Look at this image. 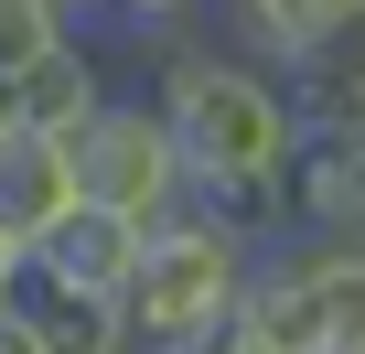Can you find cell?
I'll use <instances>...</instances> for the list:
<instances>
[{
  "label": "cell",
  "mask_w": 365,
  "mask_h": 354,
  "mask_svg": "<svg viewBox=\"0 0 365 354\" xmlns=\"http://www.w3.org/2000/svg\"><path fill=\"white\" fill-rule=\"evenodd\" d=\"M215 354H226V343H215Z\"/></svg>",
  "instance_id": "cell-14"
},
{
  "label": "cell",
  "mask_w": 365,
  "mask_h": 354,
  "mask_svg": "<svg viewBox=\"0 0 365 354\" xmlns=\"http://www.w3.org/2000/svg\"><path fill=\"white\" fill-rule=\"evenodd\" d=\"M22 322H33V343L43 354H129V322H118V301L108 290H76V279H43V269H22Z\"/></svg>",
  "instance_id": "cell-9"
},
{
  "label": "cell",
  "mask_w": 365,
  "mask_h": 354,
  "mask_svg": "<svg viewBox=\"0 0 365 354\" xmlns=\"http://www.w3.org/2000/svg\"><path fill=\"white\" fill-rule=\"evenodd\" d=\"M150 118L172 129V150H182V194L194 183H279V161H290V140H301V118H290V86L258 65V54H237L215 22L205 33H172L161 54H150Z\"/></svg>",
  "instance_id": "cell-1"
},
{
  "label": "cell",
  "mask_w": 365,
  "mask_h": 354,
  "mask_svg": "<svg viewBox=\"0 0 365 354\" xmlns=\"http://www.w3.org/2000/svg\"><path fill=\"white\" fill-rule=\"evenodd\" d=\"M65 161H76V194L108 204V215H129V226H161V215L182 204V150H172V129L150 118V97H129V86L65 140Z\"/></svg>",
  "instance_id": "cell-4"
},
{
  "label": "cell",
  "mask_w": 365,
  "mask_h": 354,
  "mask_svg": "<svg viewBox=\"0 0 365 354\" xmlns=\"http://www.w3.org/2000/svg\"><path fill=\"white\" fill-rule=\"evenodd\" d=\"M322 236H354V247H365V140H344V161H333V204H322Z\"/></svg>",
  "instance_id": "cell-11"
},
{
  "label": "cell",
  "mask_w": 365,
  "mask_h": 354,
  "mask_svg": "<svg viewBox=\"0 0 365 354\" xmlns=\"http://www.w3.org/2000/svg\"><path fill=\"white\" fill-rule=\"evenodd\" d=\"M140 236H150V226H129V215H108V204H86V194H76V204L22 247V269H43V279H76V290H108V301H118V290H129V269H140Z\"/></svg>",
  "instance_id": "cell-6"
},
{
  "label": "cell",
  "mask_w": 365,
  "mask_h": 354,
  "mask_svg": "<svg viewBox=\"0 0 365 354\" xmlns=\"http://www.w3.org/2000/svg\"><path fill=\"white\" fill-rule=\"evenodd\" d=\"M108 97H118V76H108V54H97L86 33H65V43L33 54L22 76H0V118H22V129H43V140H76Z\"/></svg>",
  "instance_id": "cell-5"
},
{
  "label": "cell",
  "mask_w": 365,
  "mask_h": 354,
  "mask_svg": "<svg viewBox=\"0 0 365 354\" xmlns=\"http://www.w3.org/2000/svg\"><path fill=\"white\" fill-rule=\"evenodd\" d=\"M247 236L172 204L150 236H140V269L118 290V322H129V354H215L226 322H237V279H247Z\"/></svg>",
  "instance_id": "cell-3"
},
{
  "label": "cell",
  "mask_w": 365,
  "mask_h": 354,
  "mask_svg": "<svg viewBox=\"0 0 365 354\" xmlns=\"http://www.w3.org/2000/svg\"><path fill=\"white\" fill-rule=\"evenodd\" d=\"M11 290H22V247L0 236V301H11Z\"/></svg>",
  "instance_id": "cell-13"
},
{
  "label": "cell",
  "mask_w": 365,
  "mask_h": 354,
  "mask_svg": "<svg viewBox=\"0 0 365 354\" xmlns=\"http://www.w3.org/2000/svg\"><path fill=\"white\" fill-rule=\"evenodd\" d=\"M65 33H86L65 0H0V76H22L33 54H54Z\"/></svg>",
  "instance_id": "cell-10"
},
{
  "label": "cell",
  "mask_w": 365,
  "mask_h": 354,
  "mask_svg": "<svg viewBox=\"0 0 365 354\" xmlns=\"http://www.w3.org/2000/svg\"><path fill=\"white\" fill-rule=\"evenodd\" d=\"M279 86H290V118H301V129L365 140V11L333 22V33H312V43L279 65Z\"/></svg>",
  "instance_id": "cell-7"
},
{
  "label": "cell",
  "mask_w": 365,
  "mask_h": 354,
  "mask_svg": "<svg viewBox=\"0 0 365 354\" xmlns=\"http://www.w3.org/2000/svg\"><path fill=\"white\" fill-rule=\"evenodd\" d=\"M65 204H76V161H65V140H43V129H22V118H0V236L33 247Z\"/></svg>",
  "instance_id": "cell-8"
},
{
  "label": "cell",
  "mask_w": 365,
  "mask_h": 354,
  "mask_svg": "<svg viewBox=\"0 0 365 354\" xmlns=\"http://www.w3.org/2000/svg\"><path fill=\"white\" fill-rule=\"evenodd\" d=\"M354 333H365V247L354 236L290 226L247 258L226 354H344Z\"/></svg>",
  "instance_id": "cell-2"
},
{
  "label": "cell",
  "mask_w": 365,
  "mask_h": 354,
  "mask_svg": "<svg viewBox=\"0 0 365 354\" xmlns=\"http://www.w3.org/2000/svg\"><path fill=\"white\" fill-rule=\"evenodd\" d=\"M0 354H43V343H33V322H22V301H0Z\"/></svg>",
  "instance_id": "cell-12"
}]
</instances>
